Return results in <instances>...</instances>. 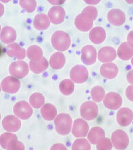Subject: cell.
I'll list each match as a JSON object with an SVG mask.
<instances>
[{"mask_svg":"<svg viewBox=\"0 0 133 150\" xmlns=\"http://www.w3.org/2000/svg\"><path fill=\"white\" fill-rule=\"evenodd\" d=\"M131 64H132V65L133 66V57L131 59Z\"/></svg>","mask_w":133,"mask_h":150,"instance_id":"ee69618b","label":"cell"},{"mask_svg":"<svg viewBox=\"0 0 133 150\" xmlns=\"http://www.w3.org/2000/svg\"><path fill=\"white\" fill-rule=\"evenodd\" d=\"M105 137V132L100 127H93L89 130L88 135V139L91 144L97 145L102 139Z\"/></svg>","mask_w":133,"mask_h":150,"instance_id":"7402d4cb","label":"cell"},{"mask_svg":"<svg viewBox=\"0 0 133 150\" xmlns=\"http://www.w3.org/2000/svg\"><path fill=\"white\" fill-rule=\"evenodd\" d=\"M98 10L93 6H87L82 10L81 13L76 16L74 24L81 32H88L91 29L93 21L96 19Z\"/></svg>","mask_w":133,"mask_h":150,"instance_id":"6da1fadb","label":"cell"},{"mask_svg":"<svg viewBox=\"0 0 133 150\" xmlns=\"http://www.w3.org/2000/svg\"><path fill=\"white\" fill-rule=\"evenodd\" d=\"M56 150V149H60V150H66L67 148L65 145L63 144H60V143H57V144L53 145V146L51 147V150Z\"/></svg>","mask_w":133,"mask_h":150,"instance_id":"8d00e7d4","label":"cell"},{"mask_svg":"<svg viewBox=\"0 0 133 150\" xmlns=\"http://www.w3.org/2000/svg\"><path fill=\"white\" fill-rule=\"evenodd\" d=\"M19 4L23 9L29 13L34 12L36 8V1L34 0H21Z\"/></svg>","mask_w":133,"mask_h":150,"instance_id":"836d02e7","label":"cell"},{"mask_svg":"<svg viewBox=\"0 0 133 150\" xmlns=\"http://www.w3.org/2000/svg\"><path fill=\"white\" fill-rule=\"evenodd\" d=\"M126 79H127L128 82L133 85V70H130L128 72L127 76H126Z\"/></svg>","mask_w":133,"mask_h":150,"instance_id":"f35d334b","label":"cell"},{"mask_svg":"<svg viewBox=\"0 0 133 150\" xmlns=\"http://www.w3.org/2000/svg\"><path fill=\"white\" fill-rule=\"evenodd\" d=\"M50 20L45 14H38L34 18V27L36 30L42 31L47 30L50 26Z\"/></svg>","mask_w":133,"mask_h":150,"instance_id":"cb8c5ba5","label":"cell"},{"mask_svg":"<svg viewBox=\"0 0 133 150\" xmlns=\"http://www.w3.org/2000/svg\"><path fill=\"white\" fill-rule=\"evenodd\" d=\"M9 72L12 76L16 78H24L29 72V66L25 62L18 60L10 64L9 66Z\"/></svg>","mask_w":133,"mask_h":150,"instance_id":"52a82bcc","label":"cell"},{"mask_svg":"<svg viewBox=\"0 0 133 150\" xmlns=\"http://www.w3.org/2000/svg\"><path fill=\"white\" fill-rule=\"evenodd\" d=\"M107 37V34L105 29L101 27H96L91 29L89 32V38L91 42L96 45H100L103 43Z\"/></svg>","mask_w":133,"mask_h":150,"instance_id":"44dd1931","label":"cell"},{"mask_svg":"<svg viewBox=\"0 0 133 150\" xmlns=\"http://www.w3.org/2000/svg\"><path fill=\"white\" fill-rule=\"evenodd\" d=\"M126 96L130 101L133 102V85H130L126 88Z\"/></svg>","mask_w":133,"mask_h":150,"instance_id":"d590c367","label":"cell"},{"mask_svg":"<svg viewBox=\"0 0 133 150\" xmlns=\"http://www.w3.org/2000/svg\"><path fill=\"white\" fill-rule=\"evenodd\" d=\"M127 43L129 45V46L133 48V31L130 32L129 34H128Z\"/></svg>","mask_w":133,"mask_h":150,"instance_id":"74e56055","label":"cell"},{"mask_svg":"<svg viewBox=\"0 0 133 150\" xmlns=\"http://www.w3.org/2000/svg\"><path fill=\"white\" fill-rule=\"evenodd\" d=\"M117 55L120 59L128 61L133 57V48L127 42H123L118 48Z\"/></svg>","mask_w":133,"mask_h":150,"instance_id":"484cf974","label":"cell"},{"mask_svg":"<svg viewBox=\"0 0 133 150\" xmlns=\"http://www.w3.org/2000/svg\"><path fill=\"white\" fill-rule=\"evenodd\" d=\"M27 56L31 61H38L43 57V51L38 46L32 45L27 50Z\"/></svg>","mask_w":133,"mask_h":150,"instance_id":"f1b7e54d","label":"cell"},{"mask_svg":"<svg viewBox=\"0 0 133 150\" xmlns=\"http://www.w3.org/2000/svg\"><path fill=\"white\" fill-rule=\"evenodd\" d=\"M91 97L95 103L103 101L105 97V89L98 85L93 87L91 90Z\"/></svg>","mask_w":133,"mask_h":150,"instance_id":"1f68e13d","label":"cell"},{"mask_svg":"<svg viewBox=\"0 0 133 150\" xmlns=\"http://www.w3.org/2000/svg\"><path fill=\"white\" fill-rule=\"evenodd\" d=\"M96 50L93 46L86 45L81 49V60L86 65H93L96 61Z\"/></svg>","mask_w":133,"mask_h":150,"instance_id":"5bb4252c","label":"cell"},{"mask_svg":"<svg viewBox=\"0 0 133 150\" xmlns=\"http://www.w3.org/2000/svg\"><path fill=\"white\" fill-rule=\"evenodd\" d=\"M9 1H2V2H8Z\"/></svg>","mask_w":133,"mask_h":150,"instance_id":"f6af8a7d","label":"cell"},{"mask_svg":"<svg viewBox=\"0 0 133 150\" xmlns=\"http://www.w3.org/2000/svg\"><path fill=\"white\" fill-rule=\"evenodd\" d=\"M14 113L21 120H28L32 115V108L30 104L25 101H18L14 106Z\"/></svg>","mask_w":133,"mask_h":150,"instance_id":"ba28073f","label":"cell"},{"mask_svg":"<svg viewBox=\"0 0 133 150\" xmlns=\"http://www.w3.org/2000/svg\"><path fill=\"white\" fill-rule=\"evenodd\" d=\"M74 82L70 79H64L60 83L59 90L62 94L65 96L70 95L74 91Z\"/></svg>","mask_w":133,"mask_h":150,"instance_id":"4dcf8cb0","label":"cell"},{"mask_svg":"<svg viewBox=\"0 0 133 150\" xmlns=\"http://www.w3.org/2000/svg\"><path fill=\"white\" fill-rule=\"evenodd\" d=\"M41 115L46 121L55 120L57 116V111L55 107L51 104H45L41 108Z\"/></svg>","mask_w":133,"mask_h":150,"instance_id":"4316f807","label":"cell"},{"mask_svg":"<svg viewBox=\"0 0 133 150\" xmlns=\"http://www.w3.org/2000/svg\"><path fill=\"white\" fill-rule=\"evenodd\" d=\"M107 20L113 25L120 26L125 23L126 16L121 10L112 9L108 12Z\"/></svg>","mask_w":133,"mask_h":150,"instance_id":"e0dca14e","label":"cell"},{"mask_svg":"<svg viewBox=\"0 0 133 150\" xmlns=\"http://www.w3.org/2000/svg\"><path fill=\"white\" fill-rule=\"evenodd\" d=\"M111 142L116 149H125L129 144V137L124 130H117L111 135Z\"/></svg>","mask_w":133,"mask_h":150,"instance_id":"8992f818","label":"cell"},{"mask_svg":"<svg viewBox=\"0 0 133 150\" xmlns=\"http://www.w3.org/2000/svg\"><path fill=\"white\" fill-rule=\"evenodd\" d=\"M29 64L31 71L35 74L45 72L49 66V62L44 57L38 61H30Z\"/></svg>","mask_w":133,"mask_h":150,"instance_id":"83f0119b","label":"cell"},{"mask_svg":"<svg viewBox=\"0 0 133 150\" xmlns=\"http://www.w3.org/2000/svg\"><path fill=\"white\" fill-rule=\"evenodd\" d=\"M1 41L4 44L13 43L16 38V32L13 28L6 26L1 29Z\"/></svg>","mask_w":133,"mask_h":150,"instance_id":"603a6c76","label":"cell"},{"mask_svg":"<svg viewBox=\"0 0 133 150\" xmlns=\"http://www.w3.org/2000/svg\"><path fill=\"white\" fill-rule=\"evenodd\" d=\"M98 59L103 63L112 62L115 60L117 56V53L115 49L111 47H103L98 53Z\"/></svg>","mask_w":133,"mask_h":150,"instance_id":"ac0fdd59","label":"cell"},{"mask_svg":"<svg viewBox=\"0 0 133 150\" xmlns=\"http://www.w3.org/2000/svg\"><path fill=\"white\" fill-rule=\"evenodd\" d=\"M80 113L82 118L85 120H93L98 114V107L94 102H85L81 106Z\"/></svg>","mask_w":133,"mask_h":150,"instance_id":"5b68a950","label":"cell"},{"mask_svg":"<svg viewBox=\"0 0 133 150\" xmlns=\"http://www.w3.org/2000/svg\"><path fill=\"white\" fill-rule=\"evenodd\" d=\"M89 125L83 119H76L74 121L72 132L76 138L86 137L88 134Z\"/></svg>","mask_w":133,"mask_h":150,"instance_id":"7c38bea8","label":"cell"},{"mask_svg":"<svg viewBox=\"0 0 133 150\" xmlns=\"http://www.w3.org/2000/svg\"><path fill=\"white\" fill-rule=\"evenodd\" d=\"M70 77L74 83H78V84L83 83L88 79V70L83 66H74L70 70Z\"/></svg>","mask_w":133,"mask_h":150,"instance_id":"9c48e42d","label":"cell"},{"mask_svg":"<svg viewBox=\"0 0 133 150\" xmlns=\"http://www.w3.org/2000/svg\"><path fill=\"white\" fill-rule=\"evenodd\" d=\"M51 42L53 48L59 51H66L70 48L71 40L67 33L57 31L52 35Z\"/></svg>","mask_w":133,"mask_h":150,"instance_id":"7a4b0ae2","label":"cell"},{"mask_svg":"<svg viewBox=\"0 0 133 150\" xmlns=\"http://www.w3.org/2000/svg\"><path fill=\"white\" fill-rule=\"evenodd\" d=\"M126 2L128 4H133V1H126Z\"/></svg>","mask_w":133,"mask_h":150,"instance_id":"7bdbcfd3","label":"cell"},{"mask_svg":"<svg viewBox=\"0 0 133 150\" xmlns=\"http://www.w3.org/2000/svg\"><path fill=\"white\" fill-rule=\"evenodd\" d=\"M65 10L61 6H53L48 12V17L53 24H60L65 19Z\"/></svg>","mask_w":133,"mask_h":150,"instance_id":"2e32d148","label":"cell"},{"mask_svg":"<svg viewBox=\"0 0 133 150\" xmlns=\"http://www.w3.org/2000/svg\"><path fill=\"white\" fill-rule=\"evenodd\" d=\"M29 102L33 108L39 109L45 105V97L42 93L35 92L31 95Z\"/></svg>","mask_w":133,"mask_h":150,"instance_id":"f546056e","label":"cell"},{"mask_svg":"<svg viewBox=\"0 0 133 150\" xmlns=\"http://www.w3.org/2000/svg\"><path fill=\"white\" fill-rule=\"evenodd\" d=\"M66 57L61 52H56L52 55L49 59V64L54 70H59L65 65Z\"/></svg>","mask_w":133,"mask_h":150,"instance_id":"d4e9b609","label":"cell"},{"mask_svg":"<svg viewBox=\"0 0 133 150\" xmlns=\"http://www.w3.org/2000/svg\"><path fill=\"white\" fill-rule=\"evenodd\" d=\"M118 72H119L118 67L113 62L105 63L101 66L100 69V72L102 76L108 79L115 78L118 74Z\"/></svg>","mask_w":133,"mask_h":150,"instance_id":"ffe728a7","label":"cell"},{"mask_svg":"<svg viewBox=\"0 0 133 150\" xmlns=\"http://www.w3.org/2000/svg\"><path fill=\"white\" fill-rule=\"evenodd\" d=\"M72 149L73 150H90L91 146L89 142L84 138H79L74 141L72 145Z\"/></svg>","mask_w":133,"mask_h":150,"instance_id":"d6a6232c","label":"cell"},{"mask_svg":"<svg viewBox=\"0 0 133 150\" xmlns=\"http://www.w3.org/2000/svg\"><path fill=\"white\" fill-rule=\"evenodd\" d=\"M116 119L117 123L121 126H128L133 120V112L129 108H121L117 112Z\"/></svg>","mask_w":133,"mask_h":150,"instance_id":"9a60e30c","label":"cell"},{"mask_svg":"<svg viewBox=\"0 0 133 150\" xmlns=\"http://www.w3.org/2000/svg\"><path fill=\"white\" fill-rule=\"evenodd\" d=\"M49 2L52 4H54V5H58V4H63L64 1H49Z\"/></svg>","mask_w":133,"mask_h":150,"instance_id":"ab89813d","label":"cell"},{"mask_svg":"<svg viewBox=\"0 0 133 150\" xmlns=\"http://www.w3.org/2000/svg\"><path fill=\"white\" fill-rule=\"evenodd\" d=\"M2 148L8 150H23L25 146L21 142L18 141L17 137L13 133H3L0 137Z\"/></svg>","mask_w":133,"mask_h":150,"instance_id":"277c9868","label":"cell"},{"mask_svg":"<svg viewBox=\"0 0 133 150\" xmlns=\"http://www.w3.org/2000/svg\"><path fill=\"white\" fill-rule=\"evenodd\" d=\"M86 3H88L89 4H96L98 3H99L100 1H85Z\"/></svg>","mask_w":133,"mask_h":150,"instance_id":"60d3db41","label":"cell"},{"mask_svg":"<svg viewBox=\"0 0 133 150\" xmlns=\"http://www.w3.org/2000/svg\"><path fill=\"white\" fill-rule=\"evenodd\" d=\"M113 144L109 138H104L97 144L96 148L98 150H110L113 148Z\"/></svg>","mask_w":133,"mask_h":150,"instance_id":"e575fe53","label":"cell"},{"mask_svg":"<svg viewBox=\"0 0 133 150\" xmlns=\"http://www.w3.org/2000/svg\"><path fill=\"white\" fill-rule=\"evenodd\" d=\"M123 103V99L119 93L109 92L105 95L103 104L106 108L110 110L119 109Z\"/></svg>","mask_w":133,"mask_h":150,"instance_id":"30bf717a","label":"cell"},{"mask_svg":"<svg viewBox=\"0 0 133 150\" xmlns=\"http://www.w3.org/2000/svg\"><path fill=\"white\" fill-rule=\"evenodd\" d=\"M6 54L11 57H15L18 60L25 59L27 55V51L18 45L17 43L13 42L10 44L6 49Z\"/></svg>","mask_w":133,"mask_h":150,"instance_id":"d6986e66","label":"cell"},{"mask_svg":"<svg viewBox=\"0 0 133 150\" xmlns=\"http://www.w3.org/2000/svg\"><path fill=\"white\" fill-rule=\"evenodd\" d=\"M1 16L3 15L4 14V6L1 4Z\"/></svg>","mask_w":133,"mask_h":150,"instance_id":"b9f144b4","label":"cell"},{"mask_svg":"<svg viewBox=\"0 0 133 150\" xmlns=\"http://www.w3.org/2000/svg\"><path fill=\"white\" fill-rule=\"evenodd\" d=\"M2 126L4 130L9 132H16L20 130L21 123L18 117L14 115H8L2 120Z\"/></svg>","mask_w":133,"mask_h":150,"instance_id":"4fadbf2b","label":"cell"},{"mask_svg":"<svg viewBox=\"0 0 133 150\" xmlns=\"http://www.w3.org/2000/svg\"><path fill=\"white\" fill-rule=\"evenodd\" d=\"M55 130L61 135H67L72 130V120L68 114L61 113L56 116L54 120Z\"/></svg>","mask_w":133,"mask_h":150,"instance_id":"3957f363","label":"cell"},{"mask_svg":"<svg viewBox=\"0 0 133 150\" xmlns=\"http://www.w3.org/2000/svg\"><path fill=\"white\" fill-rule=\"evenodd\" d=\"M1 87L2 91L8 93H16L19 90L21 83L16 77L9 76L4 78L1 81Z\"/></svg>","mask_w":133,"mask_h":150,"instance_id":"8fae6325","label":"cell"}]
</instances>
